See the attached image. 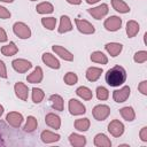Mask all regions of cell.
I'll return each mask as SVG.
<instances>
[{"instance_id": "26", "label": "cell", "mask_w": 147, "mask_h": 147, "mask_svg": "<svg viewBox=\"0 0 147 147\" xmlns=\"http://www.w3.org/2000/svg\"><path fill=\"white\" fill-rule=\"evenodd\" d=\"M119 114H121L122 118L125 119L126 122H133L136 118V111L131 106H125V107L121 108Z\"/></svg>"}, {"instance_id": "20", "label": "cell", "mask_w": 147, "mask_h": 147, "mask_svg": "<svg viewBox=\"0 0 147 147\" xmlns=\"http://www.w3.org/2000/svg\"><path fill=\"white\" fill-rule=\"evenodd\" d=\"M72 30V23L68 15H62L60 17V25L57 28L59 33H67Z\"/></svg>"}, {"instance_id": "2", "label": "cell", "mask_w": 147, "mask_h": 147, "mask_svg": "<svg viewBox=\"0 0 147 147\" xmlns=\"http://www.w3.org/2000/svg\"><path fill=\"white\" fill-rule=\"evenodd\" d=\"M13 32L20 39H29L31 37V29L24 22H15L13 25Z\"/></svg>"}, {"instance_id": "4", "label": "cell", "mask_w": 147, "mask_h": 147, "mask_svg": "<svg viewBox=\"0 0 147 147\" xmlns=\"http://www.w3.org/2000/svg\"><path fill=\"white\" fill-rule=\"evenodd\" d=\"M92 115L96 121H105L110 115V107L107 105H96L92 109Z\"/></svg>"}, {"instance_id": "44", "label": "cell", "mask_w": 147, "mask_h": 147, "mask_svg": "<svg viewBox=\"0 0 147 147\" xmlns=\"http://www.w3.org/2000/svg\"><path fill=\"white\" fill-rule=\"evenodd\" d=\"M100 0H86V2L88 3V5H94V3H98Z\"/></svg>"}, {"instance_id": "32", "label": "cell", "mask_w": 147, "mask_h": 147, "mask_svg": "<svg viewBox=\"0 0 147 147\" xmlns=\"http://www.w3.org/2000/svg\"><path fill=\"white\" fill-rule=\"evenodd\" d=\"M76 94H77V96H79L80 99H83L85 101H90L93 98V93L87 86H79L76 90Z\"/></svg>"}, {"instance_id": "8", "label": "cell", "mask_w": 147, "mask_h": 147, "mask_svg": "<svg viewBox=\"0 0 147 147\" xmlns=\"http://www.w3.org/2000/svg\"><path fill=\"white\" fill-rule=\"evenodd\" d=\"M13 69L18 74H25L32 68V63L25 59H15L11 62Z\"/></svg>"}, {"instance_id": "37", "label": "cell", "mask_w": 147, "mask_h": 147, "mask_svg": "<svg viewBox=\"0 0 147 147\" xmlns=\"http://www.w3.org/2000/svg\"><path fill=\"white\" fill-rule=\"evenodd\" d=\"M133 61L136 63H145L147 61V52L146 51H138L133 55Z\"/></svg>"}, {"instance_id": "45", "label": "cell", "mask_w": 147, "mask_h": 147, "mask_svg": "<svg viewBox=\"0 0 147 147\" xmlns=\"http://www.w3.org/2000/svg\"><path fill=\"white\" fill-rule=\"evenodd\" d=\"M3 111H5V108H3L2 105H0V117L3 115Z\"/></svg>"}, {"instance_id": "28", "label": "cell", "mask_w": 147, "mask_h": 147, "mask_svg": "<svg viewBox=\"0 0 147 147\" xmlns=\"http://www.w3.org/2000/svg\"><path fill=\"white\" fill-rule=\"evenodd\" d=\"M1 54L5 56H13L18 53V47L14 41H9V44H6L1 47Z\"/></svg>"}, {"instance_id": "41", "label": "cell", "mask_w": 147, "mask_h": 147, "mask_svg": "<svg viewBox=\"0 0 147 147\" xmlns=\"http://www.w3.org/2000/svg\"><path fill=\"white\" fill-rule=\"evenodd\" d=\"M139 137H140V140H141V141L147 142V126L141 127V130H140V132H139Z\"/></svg>"}, {"instance_id": "5", "label": "cell", "mask_w": 147, "mask_h": 147, "mask_svg": "<svg viewBox=\"0 0 147 147\" xmlns=\"http://www.w3.org/2000/svg\"><path fill=\"white\" fill-rule=\"evenodd\" d=\"M68 109L72 116H79V115H84L86 113V107L77 99H70L69 100Z\"/></svg>"}, {"instance_id": "18", "label": "cell", "mask_w": 147, "mask_h": 147, "mask_svg": "<svg viewBox=\"0 0 147 147\" xmlns=\"http://www.w3.org/2000/svg\"><path fill=\"white\" fill-rule=\"evenodd\" d=\"M105 49L106 52L113 56V57H116L117 55L121 54V52L123 51V45L119 44V42H116V41H111V42H107L105 45Z\"/></svg>"}, {"instance_id": "9", "label": "cell", "mask_w": 147, "mask_h": 147, "mask_svg": "<svg viewBox=\"0 0 147 147\" xmlns=\"http://www.w3.org/2000/svg\"><path fill=\"white\" fill-rule=\"evenodd\" d=\"M130 94H131V88H130L127 85H124V86H122L121 88L115 90V91L113 92V99H114L115 102L122 103V102H125V101L129 99Z\"/></svg>"}, {"instance_id": "10", "label": "cell", "mask_w": 147, "mask_h": 147, "mask_svg": "<svg viewBox=\"0 0 147 147\" xmlns=\"http://www.w3.org/2000/svg\"><path fill=\"white\" fill-rule=\"evenodd\" d=\"M87 11H88V14H90L93 18H95V20H101V18H103V17L108 14L109 7H108L107 3H101V5L96 6V7H93V8L87 9Z\"/></svg>"}, {"instance_id": "47", "label": "cell", "mask_w": 147, "mask_h": 147, "mask_svg": "<svg viewBox=\"0 0 147 147\" xmlns=\"http://www.w3.org/2000/svg\"><path fill=\"white\" fill-rule=\"evenodd\" d=\"M0 145H3V141H2V136L0 133Z\"/></svg>"}, {"instance_id": "31", "label": "cell", "mask_w": 147, "mask_h": 147, "mask_svg": "<svg viewBox=\"0 0 147 147\" xmlns=\"http://www.w3.org/2000/svg\"><path fill=\"white\" fill-rule=\"evenodd\" d=\"M91 61L94 63H99V64H107L108 63V57L107 55H105V53H102L101 51H94L91 56H90Z\"/></svg>"}, {"instance_id": "27", "label": "cell", "mask_w": 147, "mask_h": 147, "mask_svg": "<svg viewBox=\"0 0 147 147\" xmlns=\"http://www.w3.org/2000/svg\"><path fill=\"white\" fill-rule=\"evenodd\" d=\"M36 10L38 14L47 15V14H52L54 11V6L48 1H42L36 6Z\"/></svg>"}, {"instance_id": "30", "label": "cell", "mask_w": 147, "mask_h": 147, "mask_svg": "<svg viewBox=\"0 0 147 147\" xmlns=\"http://www.w3.org/2000/svg\"><path fill=\"white\" fill-rule=\"evenodd\" d=\"M37 126H38V121H37V118H36L34 116L30 115V116H28V118H26V121H25V124H24V126H23V130H24V132H26V133H31V132H33V131L37 129Z\"/></svg>"}, {"instance_id": "39", "label": "cell", "mask_w": 147, "mask_h": 147, "mask_svg": "<svg viewBox=\"0 0 147 147\" xmlns=\"http://www.w3.org/2000/svg\"><path fill=\"white\" fill-rule=\"evenodd\" d=\"M138 91L142 94V95H147V80H142L139 83L138 85Z\"/></svg>"}, {"instance_id": "35", "label": "cell", "mask_w": 147, "mask_h": 147, "mask_svg": "<svg viewBox=\"0 0 147 147\" xmlns=\"http://www.w3.org/2000/svg\"><path fill=\"white\" fill-rule=\"evenodd\" d=\"M63 82H64L68 86H74V85L77 84V82H78V76H77L75 72H72V71H69V72H67V74L64 75Z\"/></svg>"}, {"instance_id": "7", "label": "cell", "mask_w": 147, "mask_h": 147, "mask_svg": "<svg viewBox=\"0 0 147 147\" xmlns=\"http://www.w3.org/2000/svg\"><path fill=\"white\" fill-rule=\"evenodd\" d=\"M124 131H125V126L119 119H113L108 124V132L115 138H119L121 136H123Z\"/></svg>"}, {"instance_id": "16", "label": "cell", "mask_w": 147, "mask_h": 147, "mask_svg": "<svg viewBox=\"0 0 147 147\" xmlns=\"http://www.w3.org/2000/svg\"><path fill=\"white\" fill-rule=\"evenodd\" d=\"M40 139L44 144H53V142H57L61 139V136L59 133L53 132V131L44 130L40 133Z\"/></svg>"}, {"instance_id": "25", "label": "cell", "mask_w": 147, "mask_h": 147, "mask_svg": "<svg viewBox=\"0 0 147 147\" xmlns=\"http://www.w3.org/2000/svg\"><path fill=\"white\" fill-rule=\"evenodd\" d=\"M49 101H51L53 109H55L57 111H62L64 109V101L60 94H52L49 96Z\"/></svg>"}, {"instance_id": "34", "label": "cell", "mask_w": 147, "mask_h": 147, "mask_svg": "<svg viewBox=\"0 0 147 147\" xmlns=\"http://www.w3.org/2000/svg\"><path fill=\"white\" fill-rule=\"evenodd\" d=\"M41 24H42V26L45 29L52 31V30H54L56 28V18L55 17H52V16H49V17H42L41 18Z\"/></svg>"}, {"instance_id": "6", "label": "cell", "mask_w": 147, "mask_h": 147, "mask_svg": "<svg viewBox=\"0 0 147 147\" xmlns=\"http://www.w3.org/2000/svg\"><path fill=\"white\" fill-rule=\"evenodd\" d=\"M75 24H76V28L77 30L83 33V34H93L95 32V28L92 23H90L88 21L86 20H83V18H76L75 20Z\"/></svg>"}, {"instance_id": "14", "label": "cell", "mask_w": 147, "mask_h": 147, "mask_svg": "<svg viewBox=\"0 0 147 147\" xmlns=\"http://www.w3.org/2000/svg\"><path fill=\"white\" fill-rule=\"evenodd\" d=\"M41 60H42L44 64H46L51 69H56L57 70L61 67V63H60L59 59L55 55H53L52 53H44L42 56H41Z\"/></svg>"}, {"instance_id": "38", "label": "cell", "mask_w": 147, "mask_h": 147, "mask_svg": "<svg viewBox=\"0 0 147 147\" xmlns=\"http://www.w3.org/2000/svg\"><path fill=\"white\" fill-rule=\"evenodd\" d=\"M11 16V13L3 6H0V18L1 20H7V18H10Z\"/></svg>"}, {"instance_id": "24", "label": "cell", "mask_w": 147, "mask_h": 147, "mask_svg": "<svg viewBox=\"0 0 147 147\" xmlns=\"http://www.w3.org/2000/svg\"><path fill=\"white\" fill-rule=\"evenodd\" d=\"M111 7L119 14H127L130 13V6L123 0H111Z\"/></svg>"}, {"instance_id": "13", "label": "cell", "mask_w": 147, "mask_h": 147, "mask_svg": "<svg viewBox=\"0 0 147 147\" xmlns=\"http://www.w3.org/2000/svg\"><path fill=\"white\" fill-rule=\"evenodd\" d=\"M14 92H15V95L18 99H21L22 101H26L28 98H29V87H28V85H25L22 82L15 83V85H14Z\"/></svg>"}, {"instance_id": "23", "label": "cell", "mask_w": 147, "mask_h": 147, "mask_svg": "<svg viewBox=\"0 0 147 147\" xmlns=\"http://www.w3.org/2000/svg\"><path fill=\"white\" fill-rule=\"evenodd\" d=\"M93 144L96 147H110L111 146V140L105 133H98L94 137Z\"/></svg>"}, {"instance_id": "11", "label": "cell", "mask_w": 147, "mask_h": 147, "mask_svg": "<svg viewBox=\"0 0 147 147\" xmlns=\"http://www.w3.org/2000/svg\"><path fill=\"white\" fill-rule=\"evenodd\" d=\"M23 121H24V117H23V115H22L21 113H18V111H9V113L6 115V122H7L10 126H13V127H15V129L20 127V126L22 125Z\"/></svg>"}, {"instance_id": "40", "label": "cell", "mask_w": 147, "mask_h": 147, "mask_svg": "<svg viewBox=\"0 0 147 147\" xmlns=\"http://www.w3.org/2000/svg\"><path fill=\"white\" fill-rule=\"evenodd\" d=\"M0 77L1 78H7L8 77V74H7V68H6V64L2 60H0Z\"/></svg>"}, {"instance_id": "33", "label": "cell", "mask_w": 147, "mask_h": 147, "mask_svg": "<svg viewBox=\"0 0 147 147\" xmlns=\"http://www.w3.org/2000/svg\"><path fill=\"white\" fill-rule=\"evenodd\" d=\"M31 98H32L33 103H40L44 100V98H45V92L41 88H39V87H33L32 88Z\"/></svg>"}, {"instance_id": "48", "label": "cell", "mask_w": 147, "mask_h": 147, "mask_svg": "<svg viewBox=\"0 0 147 147\" xmlns=\"http://www.w3.org/2000/svg\"><path fill=\"white\" fill-rule=\"evenodd\" d=\"M30 1H37V0H30Z\"/></svg>"}, {"instance_id": "15", "label": "cell", "mask_w": 147, "mask_h": 147, "mask_svg": "<svg viewBox=\"0 0 147 147\" xmlns=\"http://www.w3.org/2000/svg\"><path fill=\"white\" fill-rule=\"evenodd\" d=\"M45 123L47 126L54 130H59L61 127V118L55 113H48L45 116Z\"/></svg>"}, {"instance_id": "29", "label": "cell", "mask_w": 147, "mask_h": 147, "mask_svg": "<svg viewBox=\"0 0 147 147\" xmlns=\"http://www.w3.org/2000/svg\"><path fill=\"white\" fill-rule=\"evenodd\" d=\"M74 126L77 131L79 132H86L90 126H91V122L87 117H83V118H77L74 123Z\"/></svg>"}, {"instance_id": "17", "label": "cell", "mask_w": 147, "mask_h": 147, "mask_svg": "<svg viewBox=\"0 0 147 147\" xmlns=\"http://www.w3.org/2000/svg\"><path fill=\"white\" fill-rule=\"evenodd\" d=\"M42 78H44V71H42L41 67H39V65H37L33 69V71L26 76L28 83H31V84H38V83H40L42 80Z\"/></svg>"}, {"instance_id": "12", "label": "cell", "mask_w": 147, "mask_h": 147, "mask_svg": "<svg viewBox=\"0 0 147 147\" xmlns=\"http://www.w3.org/2000/svg\"><path fill=\"white\" fill-rule=\"evenodd\" d=\"M52 51L55 53V55H57L60 59H62L64 61L70 62V61L74 60V54L70 51H68L67 48H64L63 46H61V45H53L52 46Z\"/></svg>"}, {"instance_id": "21", "label": "cell", "mask_w": 147, "mask_h": 147, "mask_svg": "<svg viewBox=\"0 0 147 147\" xmlns=\"http://www.w3.org/2000/svg\"><path fill=\"white\" fill-rule=\"evenodd\" d=\"M125 31H126V34H127L129 38H133V37H136V36L139 33V31H140V25H139V23H138L137 21L130 20V21H127V23H126Z\"/></svg>"}, {"instance_id": "1", "label": "cell", "mask_w": 147, "mask_h": 147, "mask_svg": "<svg viewBox=\"0 0 147 147\" xmlns=\"http://www.w3.org/2000/svg\"><path fill=\"white\" fill-rule=\"evenodd\" d=\"M106 83L111 87H118L126 80V70L122 65H115L106 72Z\"/></svg>"}, {"instance_id": "43", "label": "cell", "mask_w": 147, "mask_h": 147, "mask_svg": "<svg viewBox=\"0 0 147 147\" xmlns=\"http://www.w3.org/2000/svg\"><path fill=\"white\" fill-rule=\"evenodd\" d=\"M65 1L70 5H80L82 3V0H65Z\"/></svg>"}, {"instance_id": "46", "label": "cell", "mask_w": 147, "mask_h": 147, "mask_svg": "<svg viewBox=\"0 0 147 147\" xmlns=\"http://www.w3.org/2000/svg\"><path fill=\"white\" fill-rule=\"evenodd\" d=\"M1 2H6V3H11L14 0H0Z\"/></svg>"}, {"instance_id": "22", "label": "cell", "mask_w": 147, "mask_h": 147, "mask_svg": "<svg viewBox=\"0 0 147 147\" xmlns=\"http://www.w3.org/2000/svg\"><path fill=\"white\" fill-rule=\"evenodd\" d=\"M69 142L74 147H84L86 145V137L79 133H71L69 136Z\"/></svg>"}, {"instance_id": "36", "label": "cell", "mask_w": 147, "mask_h": 147, "mask_svg": "<svg viewBox=\"0 0 147 147\" xmlns=\"http://www.w3.org/2000/svg\"><path fill=\"white\" fill-rule=\"evenodd\" d=\"M95 95H96L98 100L105 101V100H108V98H109V91L105 86H98L96 91H95Z\"/></svg>"}, {"instance_id": "42", "label": "cell", "mask_w": 147, "mask_h": 147, "mask_svg": "<svg viewBox=\"0 0 147 147\" xmlns=\"http://www.w3.org/2000/svg\"><path fill=\"white\" fill-rule=\"evenodd\" d=\"M7 40H8V36L5 31V29L0 26V42H6Z\"/></svg>"}, {"instance_id": "19", "label": "cell", "mask_w": 147, "mask_h": 147, "mask_svg": "<svg viewBox=\"0 0 147 147\" xmlns=\"http://www.w3.org/2000/svg\"><path fill=\"white\" fill-rule=\"evenodd\" d=\"M103 72L102 68L100 67H90L87 68L86 72H85V77L88 82H96L100 77H101V74Z\"/></svg>"}, {"instance_id": "3", "label": "cell", "mask_w": 147, "mask_h": 147, "mask_svg": "<svg viewBox=\"0 0 147 147\" xmlns=\"http://www.w3.org/2000/svg\"><path fill=\"white\" fill-rule=\"evenodd\" d=\"M103 26L107 31L109 32H116L121 29L122 26V18L119 16H116V15H111L109 16L108 18L105 20L103 22Z\"/></svg>"}]
</instances>
